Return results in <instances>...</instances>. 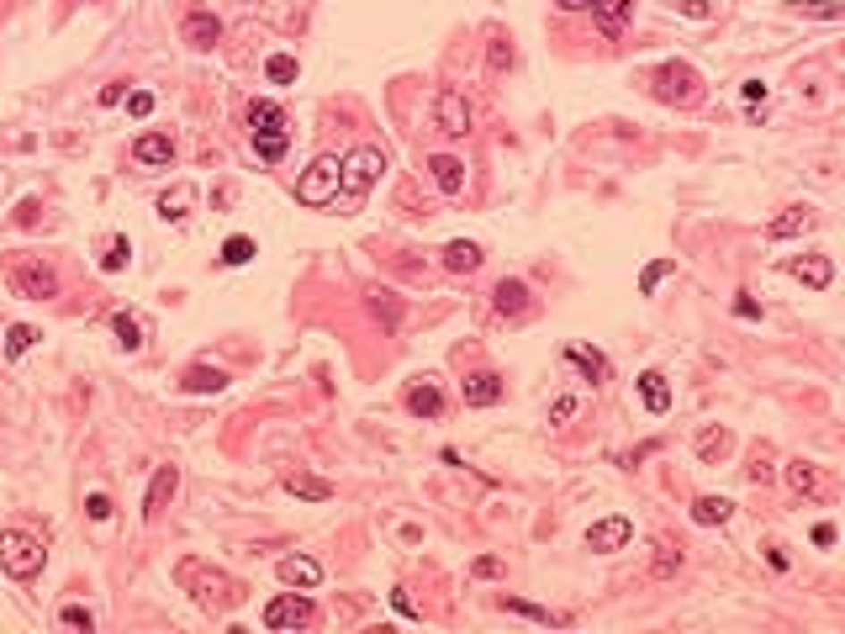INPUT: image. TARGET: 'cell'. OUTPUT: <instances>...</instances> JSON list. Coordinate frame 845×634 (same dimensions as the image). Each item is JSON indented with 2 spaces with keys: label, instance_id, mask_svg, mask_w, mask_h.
I'll return each instance as SVG.
<instances>
[{
  "label": "cell",
  "instance_id": "6da1fadb",
  "mask_svg": "<svg viewBox=\"0 0 845 634\" xmlns=\"http://www.w3.org/2000/svg\"><path fill=\"white\" fill-rule=\"evenodd\" d=\"M381 174H386V154H381V148H349V154L338 159V190L354 201V196H365Z\"/></svg>",
  "mask_w": 845,
  "mask_h": 634
},
{
  "label": "cell",
  "instance_id": "7a4b0ae2",
  "mask_svg": "<svg viewBox=\"0 0 845 634\" xmlns=\"http://www.w3.org/2000/svg\"><path fill=\"white\" fill-rule=\"evenodd\" d=\"M0 571L16 581H32L43 571V545L32 534H21V528H5L0 534Z\"/></svg>",
  "mask_w": 845,
  "mask_h": 634
},
{
  "label": "cell",
  "instance_id": "3957f363",
  "mask_svg": "<svg viewBox=\"0 0 845 634\" xmlns=\"http://www.w3.org/2000/svg\"><path fill=\"white\" fill-rule=\"evenodd\" d=\"M296 201H301V207H328V201H338V154L312 159V170L296 180Z\"/></svg>",
  "mask_w": 845,
  "mask_h": 634
},
{
  "label": "cell",
  "instance_id": "277c9868",
  "mask_svg": "<svg viewBox=\"0 0 845 634\" xmlns=\"http://www.w3.org/2000/svg\"><path fill=\"white\" fill-rule=\"evenodd\" d=\"M11 291L27 296V301H48V296H58V275L48 265H16L11 270Z\"/></svg>",
  "mask_w": 845,
  "mask_h": 634
},
{
  "label": "cell",
  "instance_id": "5b68a950",
  "mask_svg": "<svg viewBox=\"0 0 845 634\" xmlns=\"http://www.w3.org/2000/svg\"><path fill=\"white\" fill-rule=\"evenodd\" d=\"M434 122H439V132L465 138V132H470V101H465L460 90H439V96H434Z\"/></svg>",
  "mask_w": 845,
  "mask_h": 634
},
{
  "label": "cell",
  "instance_id": "8992f818",
  "mask_svg": "<svg viewBox=\"0 0 845 634\" xmlns=\"http://www.w3.org/2000/svg\"><path fill=\"white\" fill-rule=\"evenodd\" d=\"M265 624H270V630H301V624H312V603L296 597V592H285V597H275V603L265 608Z\"/></svg>",
  "mask_w": 845,
  "mask_h": 634
},
{
  "label": "cell",
  "instance_id": "52a82bcc",
  "mask_svg": "<svg viewBox=\"0 0 845 634\" xmlns=\"http://www.w3.org/2000/svg\"><path fill=\"white\" fill-rule=\"evenodd\" d=\"M629 534H634V523L629 519H597L587 528V550H597V555H613L629 545Z\"/></svg>",
  "mask_w": 845,
  "mask_h": 634
},
{
  "label": "cell",
  "instance_id": "ba28073f",
  "mask_svg": "<svg viewBox=\"0 0 845 634\" xmlns=\"http://www.w3.org/2000/svg\"><path fill=\"white\" fill-rule=\"evenodd\" d=\"M180 392H185V397H217V392H227V370H217V365H190V370L180 376Z\"/></svg>",
  "mask_w": 845,
  "mask_h": 634
},
{
  "label": "cell",
  "instance_id": "9c48e42d",
  "mask_svg": "<svg viewBox=\"0 0 845 634\" xmlns=\"http://www.w3.org/2000/svg\"><path fill=\"white\" fill-rule=\"evenodd\" d=\"M180 38H185L190 48H201V54H207V48H212V43L223 38V21H217L212 11H190V16L180 21Z\"/></svg>",
  "mask_w": 845,
  "mask_h": 634
},
{
  "label": "cell",
  "instance_id": "30bf717a",
  "mask_svg": "<svg viewBox=\"0 0 845 634\" xmlns=\"http://www.w3.org/2000/svg\"><path fill=\"white\" fill-rule=\"evenodd\" d=\"M174 486H180V470H174V465H159L154 481H148V497H143V519H159V513H165V503L174 497Z\"/></svg>",
  "mask_w": 845,
  "mask_h": 634
},
{
  "label": "cell",
  "instance_id": "8fae6325",
  "mask_svg": "<svg viewBox=\"0 0 845 634\" xmlns=\"http://www.w3.org/2000/svg\"><path fill=\"white\" fill-rule=\"evenodd\" d=\"M132 159L148 165V170H159V165L174 159V138H169V132H143V138L132 143Z\"/></svg>",
  "mask_w": 845,
  "mask_h": 634
},
{
  "label": "cell",
  "instance_id": "7c38bea8",
  "mask_svg": "<svg viewBox=\"0 0 845 634\" xmlns=\"http://www.w3.org/2000/svg\"><path fill=\"white\" fill-rule=\"evenodd\" d=\"M788 270L803 281V286H814V291H824L830 281H835V265H830L824 254H803V259H788Z\"/></svg>",
  "mask_w": 845,
  "mask_h": 634
},
{
  "label": "cell",
  "instance_id": "4fadbf2b",
  "mask_svg": "<svg viewBox=\"0 0 845 634\" xmlns=\"http://www.w3.org/2000/svg\"><path fill=\"white\" fill-rule=\"evenodd\" d=\"M275 571H281V581H285V587H301V592L323 581V566H317L312 555H285V561L275 566Z\"/></svg>",
  "mask_w": 845,
  "mask_h": 634
},
{
  "label": "cell",
  "instance_id": "5bb4252c",
  "mask_svg": "<svg viewBox=\"0 0 845 634\" xmlns=\"http://www.w3.org/2000/svg\"><path fill=\"white\" fill-rule=\"evenodd\" d=\"M428 174H434V185H439L444 196H460V190H465V165H460L454 154H434V159H428Z\"/></svg>",
  "mask_w": 845,
  "mask_h": 634
},
{
  "label": "cell",
  "instance_id": "9a60e30c",
  "mask_svg": "<svg viewBox=\"0 0 845 634\" xmlns=\"http://www.w3.org/2000/svg\"><path fill=\"white\" fill-rule=\"evenodd\" d=\"M190 207H196V185H185V180H180V185H169L165 196H159V217H165V223H185V217H190Z\"/></svg>",
  "mask_w": 845,
  "mask_h": 634
},
{
  "label": "cell",
  "instance_id": "2e32d148",
  "mask_svg": "<svg viewBox=\"0 0 845 634\" xmlns=\"http://www.w3.org/2000/svg\"><path fill=\"white\" fill-rule=\"evenodd\" d=\"M444 270H450V275H476V270H481V243L454 238L450 249H444Z\"/></svg>",
  "mask_w": 845,
  "mask_h": 634
},
{
  "label": "cell",
  "instance_id": "e0dca14e",
  "mask_svg": "<svg viewBox=\"0 0 845 634\" xmlns=\"http://www.w3.org/2000/svg\"><path fill=\"white\" fill-rule=\"evenodd\" d=\"M465 402H470V407L503 402V376H492V370H476V376L465 381Z\"/></svg>",
  "mask_w": 845,
  "mask_h": 634
},
{
  "label": "cell",
  "instance_id": "ac0fdd59",
  "mask_svg": "<svg viewBox=\"0 0 845 634\" xmlns=\"http://www.w3.org/2000/svg\"><path fill=\"white\" fill-rule=\"evenodd\" d=\"M285 492H291V497H307V503H328V497H334V481L307 476V470H291V476H285Z\"/></svg>",
  "mask_w": 845,
  "mask_h": 634
},
{
  "label": "cell",
  "instance_id": "d6986e66",
  "mask_svg": "<svg viewBox=\"0 0 845 634\" xmlns=\"http://www.w3.org/2000/svg\"><path fill=\"white\" fill-rule=\"evenodd\" d=\"M407 412H412V418H439V412H444V392H439L434 381H418V386L407 392Z\"/></svg>",
  "mask_w": 845,
  "mask_h": 634
},
{
  "label": "cell",
  "instance_id": "ffe728a7",
  "mask_svg": "<svg viewBox=\"0 0 845 634\" xmlns=\"http://www.w3.org/2000/svg\"><path fill=\"white\" fill-rule=\"evenodd\" d=\"M492 307H497L503 317H523V312H528V286H523V281H503V286L492 291Z\"/></svg>",
  "mask_w": 845,
  "mask_h": 634
},
{
  "label": "cell",
  "instance_id": "44dd1931",
  "mask_svg": "<svg viewBox=\"0 0 845 634\" xmlns=\"http://www.w3.org/2000/svg\"><path fill=\"white\" fill-rule=\"evenodd\" d=\"M808 228H814V212L808 207H788L782 217L766 223V238H798V232H808Z\"/></svg>",
  "mask_w": 845,
  "mask_h": 634
},
{
  "label": "cell",
  "instance_id": "7402d4cb",
  "mask_svg": "<svg viewBox=\"0 0 845 634\" xmlns=\"http://www.w3.org/2000/svg\"><path fill=\"white\" fill-rule=\"evenodd\" d=\"M639 397H645V407L661 418V412L672 407V386H666V376H661V370H645V376H639Z\"/></svg>",
  "mask_w": 845,
  "mask_h": 634
},
{
  "label": "cell",
  "instance_id": "603a6c76",
  "mask_svg": "<svg viewBox=\"0 0 845 634\" xmlns=\"http://www.w3.org/2000/svg\"><path fill=\"white\" fill-rule=\"evenodd\" d=\"M565 359H570V365H576V370H581V376H587L592 386H597V381H608V359H603L597 349H581V344H570V349H565Z\"/></svg>",
  "mask_w": 845,
  "mask_h": 634
},
{
  "label": "cell",
  "instance_id": "cb8c5ba5",
  "mask_svg": "<svg viewBox=\"0 0 845 634\" xmlns=\"http://www.w3.org/2000/svg\"><path fill=\"white\" fill-rule=\"evenodd\" d=\"M734 519V503L730 497H697L692 503V523H703V528H714V523H730Z\"/></svg>",
  "mask_w": 845,
  "mask_h": 634
},
{
  "label": "cell",
  "instance_id": "d4e9b609",
  "mask_svg": "<svg viewBox=\"0 0 845 634\" xmlns=\"http://www.w3.org/2000/svg\"><path fill=\"white\" fill-rule=\"evenodd\" d=\"M249 132H285V112L275 101H249Z\"/></svg>",
  "mask_w": 845,
  "mask_h": 634
},
{
  "label": "cell",
  "instance_id": "484cf974",
  "mask_svg": "<svg viewBox=\"0 0 845 634\" xmlns=\"http://www.w3.org/2000/svg\"><path fill=\"white\" fill-rule=\"evenodd\" d=\"M629 11H634V0H597V27H603L608 38H619Z\"/></svg>",
  "mask_w": 845,
  "mask_h": 634
},
{
  "label": "cell",
  "instance_id": "4316f807",
  "mask_svg": "<svg viewBox=\"0 0 845 634\" xmlns=\"http://www.w3.org/2000/svg\"><path fill=\"white\" fill-rule=\"evenodd\" d=\"M788 486L798 492V497H819V492H824L819 470H814L808 461H792V465H788Z\"/></svg>",
  "mask_w": 845,
  "mask_h": 634
},
{
  "label": "cell",
  "instance_id": "83f0119b",
  "mask_svg": "<svg viewBox=\"0 0 845 634\" xmlns=\"http://www.w3.org/2000/svg\"><path fill=\"white\" fill-rule=\"evenodd\" d=\"M112 334H116V344L127 349V354H132V349H143V323H138L132 312H116V317H112Z\"/></svg>",
  "mask_w": 845,
  "mask_h": 634
},
{
  "label": "cell",
  "instance_id": "f1b7e54d",
  "mask_svg": "<svg viewBox=\"0 0 845 634\" xmlns=\"http://www.w3.org/2000/svg\"><path fill=\"white\" fill-rule=\"evenodd\" d=\"M254 148H259L265 165H281L285 148H291V132H254Z\"/></svg>",
  "mask_w": 845,
  "mask_h": 634
},
{
  "label": "cell",
  "instance_id": "f546056e",
  "mask_svg": "<svg viewBox=\"0 0 845 634\" xmlns=\"http://www.w3.org/2000/svg\"><path fill=\"white\" fill-rule=\"evenodd\" d=\"M38 339H43V334H38L32 323H11V328H5V354L16 359V354H27V349L38 344Z\"/></svg>",
  "mask_w": 845,
  "mask_h": 634
},
{
  "label": "cell",
  "instance_id": "4dcf8cb0",
  "mask_svg": "<svg viewBox=\"0 0 845 634\" xmlns=\"http://www.w3.org/2000/svg\"><path fill=\"white\" fill-rule=\"evenodd\" d=\"M507 613H523V619H534V624H561V613H550V608H539V603H523V597H503Z\"/></svg>",
  "mask_w": 845,
  "mask_h": 634
},
{
  "label": "cell",
  "instance_id": "1f68e13d",
  "mask_svg": "<svg viewBox=\"0 0 845 634\" xmlns=\"http://www.w3.org/2000/svg\"><path fill=\"white\" fill-rule=\"evenodd\" d=\"M127 259H132V243H127V238L116 232V238H112V249L101 254V270H106V275H116V270H127Z\"/></svg>",
  "mask_w": 845,
  "mask_h": 634
},
{
  "label": "cell",
  "instance_id": "d6a6232c",
  "mask_svg": "<svg viewBox=\"0 0 845 634\" xmlns=\"http://www.w3.org/2000/svg\"><path fill=\"white\" fill-rule=\"evenodd\" d=\"M666 275H676V259H655V265H645V275H639V291H645V296H655Z\"/></svg>",
  "mask_w": 845,
  "mask_h": 634
},
{
  "label": "cell",
  "instance_id": "836d02e7",
  "mask_svg": "<svg viewBox=\"0 0 845 634\" xmlns=\"http://www.w3.org/2000/svg\"><path fill=\"white\" fill-rule=\"evenodd\" d=\"M254 254H259V249H254V238H243V232L223 243V265H249Z\"/></svg>",
  "mask_w": 845,
  "mask_h": 634
},
{
  "label": "cell",
  "instance_id": "e575fe53",
  "mask_svg": "<svg viewBox=\"0 0 845 634\" xmlns=\"http://www.w3.org/2000/svg\"><path fill=\"white\" fill-rule=\"evenodd\" d=\"M58 624H63V630H96V619H90V608H80V603H63V608H58Z\"/></svg>",
  "mask_w": 845,
  "mask_h": 634
},
{
  "label": "cell",
  "instance_id": "d590c367",
  "mask_svg": "<svg viewBox=\"0 0 845 634\" xmlns=\"http://www.w3.org/2000/svg\"><path fill=\"white\" fill-rule=\"evenodd\" d=\"M724 450H730V434H724V428H708V434L697 439V455H703V461H719Z\"/></svg>",
  "mask_w": 845,
  "mask_h": 634
},
{
  "label": "cell",
  "instance_id": "8d00e7d4",
  "mask_svg": "<svg viewBox=\"0 0 845 634\" xmlns=\"http://www.w3.org/2000/svg\"><path fill=\"white\" fill-rule=\"evenodd\" d=\"M265 74H270L275 85H291V80H296V58H291V54H275L270 63H265Z\"/></svg>",
  "mask_w": 845,
  "mask_h": 634
},
{
  "label": "cell",
  "instance_id": "74e56055",
  "mask_svg": "<svg viewBox=\"0 0 845 634\" xmlns=\"http://www.w3.org/2000/svg\"><path fill=\"white\" fill-rule=\"evenodd\" d=\"M85 513H90L96 523H106L112 519V497H106V492H90V497H85Z\"/></svg>",
  "mask_w": 845,
  "mask_h": 634
},
{
  "label": "cell",
  "instance_id": "f35d334b",
  "mask_svg": "<svg viewBox=\"0 0 845 634\" xmlns=\"http://www.w3.org/2000/svg\"><path fill=\"white\" fill-rule=\"evenodd\" d=\"M676 11H681V16H692V21H708V16H714V5H708V0H676Z\"/></svg>",
  "mask_w": 845,
  "mask_h": 634
},
{
  "label": "cell",
  "instance_id": "ab89813d",
  "mask_svg": "<svg viewBox=\"0 0 845 634\" xmlns=\"http://www.w3.org/2000/svg\"><path fill=\"white\" fill-rule=\"evenodd\" d=\"M127 112L148 116V112H154V90H132V96H127Z\"/></svg>",
  "mask_w": 845,
  "mask_h": 634
},
{
  "label": "cell",
  "instance_id": "60d3db41",
  "mask_svg": "<svg viewBox=\"0 0 845 634\" xmlns=\"http://www.w3.org/2000/svg\"><path fill=\"white\" fill-rule=\"evenodd\" d=\"M676 566H681V555H672L666 545H655V577H672Z\"/></svg>",
  "mask_w": 845,
  "mask_h": 634
},
{
  "label": "cell",
  "instance_id": "b9f144b4",
  "mask_svg": "<svg viewBox=\"0 0 845 634\" xmlns=\"http://www.w3.org/2000/svg\"><path fill=\"white\" fill-rule=\"evenodd\" d=\"M576 418V397H555V407H550V423H570Z\"/></svg>",
  "mask_w": 845,
  "mask_h": 634
},
{
  "label": "cell",
  "instance_id": "7bdbcfd3",
  "mask_svg": "<svg viewBox=\"0 0 845 634\" xmlns=\"http://www.w3.org/2000/svg\"><path fill=\"white\" fill-rule=\"evenodd\" d=\"M739 96H745L750 106H761V101H766V85H761V80H745V85H739Z\"/></svg>",
  "mask_w": 845,
  "mask_h": 634
},
{
  "label": "cell",
  "instance_id": "ee69618b",
  "mask_svg": "<svg viewBox=\"0 0 845 634\" xmlns=\"http://www.w3.org/2000/svg\"><path fill=\"white\" fill-rule=\"evenodd\" d=\"M814 545L830 550V545H835V523H814Z\"/></svg>",
  "mask_w": 845,
  "mask_h": 634
},
{
  "label": "cell",
  "instance_id": "f6af8a7d",
  "mask_svg": "<svg viewBox=\"0 0 845 634\" xmlns=\"http://www.w3.org/2000/svg\"><path fill=\"white\" fill-rule=\"evenodd\" d=\"M476 577H503V561H497V555H481V561H476Z\"/></svg>",
  "mask_w": 845,
  "mask_h": 634
},
{
  "label": "cell",
  "instance_id": "bcb514c9",
  "mask_svg": "<svg viewBox=\"0 0 845 634\" xmlns=\"http://www.w3.org/2000/svg\"><path fill=\"white\" fill-rule=\"evenodd\" d=\"M122 96H127V85H122V80H112V85H106V90H101V106H116V101H122Z\"/></svg>",
  "mask_w": 845,
  "mask_h": 634
},
{
  "label": "cell",
  "instance_id": "7dc6e473",
  "mask_svg": "<svg viewBox=\"0 0 845 634\" xmlns=\"http://www.w3.org/2000/svg\"><path fill=\"white\" fill-rule=\"evenodd\" d=\"M734 312H739V317H745V323H756V317H761V307H756V301H750V296H739V301H734Z\"/></svg>",
  "mask_w": 845,
  "mask_h": 634
},
{
  "label": "cell",
  "instance_id": "c3c4849f",
  "mask_svg": "<svg viewBox=\"0 0 845 634\" xmlns=\"http://www.w3.org/2000/svg\"><path fill=\"white\" fill-rule=\"evenodd\" d=\"M392 608H396V613H401V619H412V613H418V608H412V597H407V592H392Z\"/></svg>",
  "mask_w": 845,
  "mask_h": 634
},
{
  "label": "cell",
  "instance_id": "681fc988",
  "mask_svg": "<svg viewBox=\"0 0 845 634\" xmlns=\"http://www.w3.org/2000/svg\"><path fill=\"white\" fill-rule=\"evenodd\" d=\"M503 63H512V48H507V43H492V69H503Z\"/></svg>",
  "mask_w": 845,
  "mask_h": 634
},
{
  "label": "cell",
  "instance_id": "f907efd6",
  "mask_svg": "<svg viewBox=\"0 0 845 634\" xmlns=\"http://www.w3.org/2000/svg\"><path fill=\"white\" fill-rule=\"evenodd\" d=\"M766 476H772V465H766V450H761V455H756V465H750V481H766Z\"/></svg>",
  "mask_w": 845,
  "mask_h": 634
},
{
  "label": "cell",
  "instance_id": "816d5d0a",
  "mask_svg": "<svg viewBox=\"0 0 845 634\" xmlns=\"http://www.w3.org/2000/svg\"><path fill=\"white\" fill-rule=\"evenodd\" d=\"M561 11H587V5H597V0H555Z\"/></svg>",
  "mask_w": 845,
  "mask_h": 634
}]
</instances>
